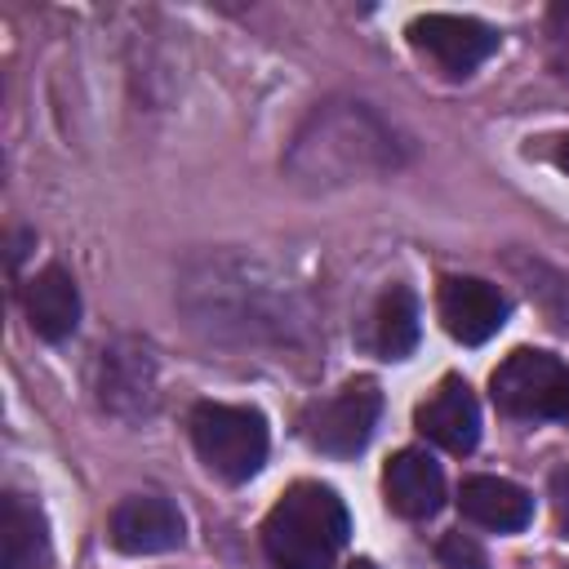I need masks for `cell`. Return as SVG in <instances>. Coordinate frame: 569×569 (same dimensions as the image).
Segmentation results:
<instances>
[{
  "label": "cell",
  "mask_w": 569,
  "mask_h": 569,
  "mask_svg": "<svg viewBox=\"0 0 569 569\" xmlns=\"http://www.w3.org/2000/svg\"><path fill=\"white\" fill-rule=\"evenodd\" d=\"M400 164V147L391 124L365 107V102H325L307 116V124L293 133V147L284 156V169L307 191L347 187L360 178H378Z\"/></svg>",
  "instance_id": "cell-1"
},
{
  "label": "cell",
  "mask_w": 569,
  "mask_h": 569,
  "mask_svg": "<svg viewBox=\"0 0 569 569\" xmlns=\"http://www.w3.org/2000/svg\"><path fill=\"white\" fill-rule=\"evenodd\" d=\"M351 533L342 498L320 480H298L262 520V547L276 569H333Z\"/></svg>",
  "instance_id": "cell-2"
},
{
  "label": "cell",
  "mask_w": 569,
  "mask_h": 569,
  "mask_svg": "<svg viewBox=\"0 0 569 569\" xmlns=\"http://www.w3.org/2000/svg\"><path fill=\"white\" fill-rule=\"evenodd\" d=\"M187 307L196 325L209 333H236V338H284L293 325L289 293L271 280H258L244 267L209 262L204 276L187 280Z\"/></svg>",
  "instance_id": "cell-3"
},
{
  "label": "cell",
  "mask_w": 569,
  "mask_h": 569,
  "mask_svg": "<svg viewBox=\"0 0 569 569\" xmlns=\"http://www.w3.org/2000/svg\"><path fill=\"white\" fill-rule=\"evenodd\" d=\"M187 427H191V445H196L200 462H204L213 476L240 485V480H249V476L262 471L271 440H267V422H262L258 409L200 400V405L191 409Z\"/></svg>",
  "instance_id": "cell-4"
},
{
  "label": "cell",
  "mask_w": 569,
  "mask_h": 569,
  "mask_svg": "<svg viewBox=\"0 0 569 569\" xmlns=\"http://www.w3.org/2000/svg\"><path fill=\"white\" fill-rule=\"evenodd\" d=\"M493 405L511 418H551L569 427V365L551 351L520 347L489 378Z\"/></svg>",
  "instance_id": "cell-5"
},
{
  "label": "cell",
  "mask_w": 569,
  "mask_h": 569,
  "mask_svg": "<svg viewBox=\"0 0 569 569\" xmlns=\"http://www.w3.org/2000/svg\"><path fill=\"white\" fill-rule=\"evenodd\" d=\"M382 413V391L373 378H351L342 382L329 400L311 405L302 418V436L311 440V449L329 453V458H351L369 445L373 427Z\"/></svg>",
  "instance_id": "cell-6"
},
{
  "label": "cell",
  "mask_w": 569,
  "mask_h": 569,
  "mask_svg": "<svg viewBox=\"0 0 569 569\" xmlns=\"http://www.w3.org/2000/svg\"><path fill=\"white\" fill-rule=\"evenodd\" d=\"M409 40L445 76H467L498 49V31L467 13H422L409 22Z\"/></svg>",
  "instance_id": "cell-7"
},
{
  "label": "cell",
  "mask_w": 569,
  "mask_h": 569,
  "mask_svg": "<svg viewBox=\"0 0 569 569\" xmlns=\"http://www.w3.org/2000/svg\"><path fill=\"white\" fill-rule=\"evenodd\" d=\"M436 311H440L445 329L458 342L476 347V342L493 338L507 325L511 302H507V293L498 284H489L480 276H445L440 280V293H436Z\"/></svg>",
  "instance_id": "cell-8"
},
{
  "label": "cell",
  "mask_w": 569,
  "mask_h": 569,
  "mask_svg": "<svg viewBox=\"0 0 569 569\" xmlns=\"http://www.w3.org/2000/svg\"><path fill=\"white\" fill-rule=\"evenodd\" d=\"M107 533L111 547H120L124 556H160L182 547V511L160 493H133L116 502Z\"/></svg>",
  "instance_id": "cell-9"
},
{
  "label": "cell",
  "mask_w": 569,
  "mask_h": 569,
  "mask_svg": "<svg viewBox=\"0 0 569 569\" xmlns=\"http://www.w3.org/2000/svg\"><path fill=\"white\" fill-rule=\"evenodd\" d=\"M93 391H98V405L107 413H120V418L147 413L151 400H156L151 356L142 347H129V342L102 347L98 351V365H93Z\"/></svg>",
  "instance_id": "cell-10"
},
{
  "label": "cell",
  "mask_w": 569,
  "mask_h": 569,
  "mask_svg": "<svg viewBox=\"0 0 569 569\" xmlns=\"http://www.w3.org/2000/svg\"><path fill=\"white\" fill-rule=\"evenodd\" d=\"M418 431L449 453H471L480 440V405L462 378H440V387L418 405Z\"/></svg>",
  "instance_id": "cell-11"
},
{
  "label": "cell",
  "mask_w": 569,
  "mask_h": 569,
  "mask_svg": "<svg viewBox=\"0 0 569 569\" xmlns=\"http://www.w3.org/2000/svg\"><path fill=\"white\" fill-rule=\"evenodd\" d=\"M387 507L405 520H427L445 507V471L427 449H400L382 471Z\"/></svg>",
  "instance_id": "cell-12"
},
{
  "label": "cell",
  "mask_w": 569,
  "mask_h": 569,
  "mask_svg": "<svg viewBox=\"0 0 569 569\" xmlns=\"http://www.w3.org/2000/svg\"><path fill=\"white\" fill-rule=\"evenodd\" d=\"M458 507L471 525H485V529H498V533H516L533 520V498L502 480V476H471L462 480L458 489Z\"/></svg>",
  "instance_id": "cell-13"
},
{
  "label": "cell",
  "mask_w": 569,
  "mask_h": 569,
  "mask_svg": "<svg viewBox=\"0 0 569 569\" xmlns=\"http://www.w3.org/2000/svg\"><path fill=\"white\" fill-rule=\"evenodd\" d=\"M0 569H53V547H49L44 516L22 493H4V511H0Z\"/></svg>",
  "instance_id": "cell-14"
},
{
  "label": "cell",
  "mask_w": 569,
  "mask_h": 569,
  "mask_svg": "<svg viewBox=\"0 0 569 569\" xmlns=\"http://www.w3.org/2000/svg\"><path fill=\"white\" fill-rule=\"evenodd\" d=\"M27 320L44 342H62V338L76 333V325H80V289H76L67 267L53 262L27 284Z\"/></svg>",
  "instance_id": "cell-15"
},
{
  "label": "cell",
  "mask_w": 569,
  "mask_h": 569,
  "mask_svg": "<svg viewBox=\"0 0 569 569\" xmlns=\"http://www.w3.org/2000/svg\"><path fill=\"white\" fill-rule=\"evenodd\" d=\"M418 342V298L409 284H391L382 289V298L373 302V316H369V347L387 360H400L409 356Z\"/></svg>",
  "instance_id": "cell-16"
},
{
  "label": "cell",
  "mask_w": 569,
  "mask_h": 569,
  "mask_svg": "<svg viewBox=\"0 0 569 569\" xmlns=\"http://www.w3.org/2000/svg\"><path fill=\"white\" fill-rule=\"evenodd\" d=\"M511 271L520 276V284L529 289V298L542 307V316L560 333H569V276L556 271V267H547V262H538V258H520V253H511Z\"/></svg>",
  "instance_id": "cell-17"
},
{
  "label": "cell",
  "mask_w": 569,
  "mask_h": 569,
  "mask_svg": "<svg viewBox=\"0 0 569 569\" xmlns=\"http://www.w3.org/2000/svg\"><path fill=\"white\" fill-rule=\"evenodd\" d=\"M440 565L445 569H489V556L471 533L453 529V533L440 538Z\"/></svg>",
  "instance_id": "cell-18"
},
{
  "label": "cell",
  "mask_w": 569,
  "mask_h": 569,
  "mask_svg": "<svg viewBox=\"0 0 569 569\" xmlns=\"http://www.w3.org/2000/svg\"><path fill=\"white\" fill-rule=\"evenodd\" d=\"M551 58L569 76V4H556L551 9Z\"/></svg>",
  "instance_id": "cell-19"
},
{
  "label": "cell",
  "mask_w": 569,
  "mask_h": 569,
  "mask_svg": "<svg viewBox=\"0 0 569 569\" xmlns=\"http://www.w3.org/2000/svg\"><path fill=\"white\" fill-rule=\"evenodd\" d=\"M551 502H556V520H560V529L569 533V467L551 476Z\"/></svg>",
  "instance_id": "cell-20"
},
{
  "label": "cell",
  "mask_w": 569,
  "mask_h": 569,
  "mask_svg": "<svg viewBox=\"0 0 569 569\" xmlns=\"http://www.w3.org/2000/svg\"><path fill=\"white\" fill-rule=\"evenodd\" d=\"M551 160H556V164H560V169L569 173V138H560V142H556V151H551Z\"/></svg>",
  "instance_id": "cell-21"
},
{
  "label": "cell",
  "mask_w": 569,
  "mask_h": 569,
  "mask_svg": "<svg viewBox=\"0 0 569 569\" xmlns=\"http://www.w3.org/2000/svg\"><path fill=\"white\" fill-rule=\"evenodd\" d=\"M347 569H378V565H373V560H351Z\"/></svg>",
  "instance_id": "cell-22"
}]
</instances>
